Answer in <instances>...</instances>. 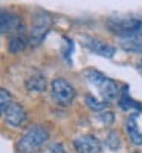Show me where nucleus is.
<instances>
[{
    "mask_svg": "<svg viewBox=\"0 0 142 153\" xmlns=\"http://www.w3.org/2000/svg\"><path fill=\"white\" fill-rule=\"evenodd\" d=\"M73 147L78 153H101L102 146L93 135H83L73 139Z\"/></svg>",
    "mask_w": 142,
    "mask_h": 153,
    "instance_id": "6",
    "label": "nucleus"
},
{
    "mask_svg": "<svg viewBox=\"0 0 142 153\" xmlns=\"http://www.w3.org/2000/svg\"><path fill=\"white\" fill-rule=\"evenodd\" d=\"M106 144H107V147L112 149V150L118 149V147H119V136H118V133H116V132H110L109 136H107Z\"/></svg>",
    "mask_w": 142,
    "mask_h": 153,
    "instance_id": "17",
    "label": "nucleus"
},
{
    "mask_svg": "<svg viewBox=\"0 0 142 153\" xmlns=\"http://www.w3.org/2000/svg\"><path fill=\"white\" fill-rule=\"evenodd\" d=\"M138 113H130L125 120V130L130 136V141L135 144V146H142V132L139 130L138 127Z\"/></svg>",
    "mask_w": 142,
    "mask_h": 153,
    "instance_id": "10",
    "label": "nucleus"
},
{
    "mask_svg": "<svg viewBox=\"0 0 142 153\" xmlns=\"http://www.w3.org/2000/svg\"><path fill=\"white\" fill-rule=\"evenodd\" d=\"M47 139H49V130L40 124H35V126L29 127L26 130V133L20 138V141L17 144L18 152L20 153H34L40 149Z\"/></svg>",
    "mask_w": 142,
    "mask_h": 153,
    "instance_id": "2",
    "label": "nucleus"
},
{
    "mask_svg": "<svg viewBox=\"0 0 142 153\" xmlns=\"http://www.w3.org/2000/svg\"><path fill=\"white\" fill-rule=\"evenodd\" d=\"M98 118L102 121V123H106V124H112V121H113V113L112 112H102V113H99L98 115Z\"/></svg>",
    "mask_w": 142,
    "mask_h": 153,
    "instance_id": "18",
    "label": "nucleus"
},
{
    "mask_svg": "<svg viewBox=\"0 0 142 153\" xmlns=\"http://www.w3.org/2000/svg\"><path fill=\"white\" fill-rule=\"evenodd\" d=\"M23 28V23H21V19L12 12H2V17H0V31L2 34H6V32H17Z\"/></svg>",
    "mask_w": 142,
    "mask_h": 153,
    "instance_id": "9",
    "label": "nucleus"
},
{
    "mask_svg": "<svg viewBox=\"0 0 142 153\" xmlns=\"http://www.w3.org/2000/svg\"><path fill=\"white\" fill-rule=\"evenodd\" d=\"M5 120L9 126L18 127L26 121V110L20 103H12L5 112Z\"/></svg>",
    "mask_w": 142,
    "mask_h": 153,
    "instance_id": "8",
    "label": "nucleus"
},
{
    "mask_svg": "<svg viewBox=\"0 0 142 153\" xmlns=\"http://www.w3.org/2000/svg\"><path fill=\"white\" fill-rule=\"evenodd\" d=\"M83 38H84V46H86V48H89L93 54H98V55H101V57L112 58V57L115 55V52H116L115 46L107 45V43L98 40V38H95V37L84 35Z\"/></svg>",
    "mask_w": 142,
    "mask_h": 153,
    "instance_id": "7",
    "label": "nucleus"
},
{
    "mask_svg": "<svg viewBox=\"0 0 142 153\" xmlns=\"http://www.w3.org/2000/svg\"><path fill=\"white\" fill-rule=\"evenodd\" d=\"M84 78L86 81L96 89V92L99 94V97L102 98V101L106 103H112L118 98L119 95V86L116 81H113L112 78L106 76L102 72L96 71V69H86L84 71Z\"/></svg>",
    "mask_w": 142,
    "mask_h": 153,
    "instance_id": "1",
    "label": "nucleus"
},
{
    "mask_svg": "<svg viewBox=\"0 0 142 153\" xmlns=\"http://www.w3.org/2000/svg\"><path fill=\"white\" fill-rule=\"evenodd\" d=\"M121 48L127 52H136L142 54V34L136 37H128V38H121L119 42Z\"/></svg>",
    "mask_w": 142,
    "mask_h": 153,
    "instance_id": "11",
    "label": "nucleus"
},
{
    "mask_svg": "<svg viewBox=\"0 0 142 153\" xmlns=\"http://www.w3.org/2000/svg\"><path fill=\"white\" fill-rule=\"evenodd\" d=\"M50 25H52V20L47 14L44 12H38V14L34 17V25H32V31H31V45L37 46L43 42V38L46 37Z\"/></svg>",
    "mask_w": 142,
    "mask_h": 153,
    "instance_id": "5",
    "label": "nucleus"
},
{
    "mask_svg": "<svg viewBox=\"0 0 142 153\" xmlns=\"http://www.w3.org/2000/svg\"><path fill=\"white\" fill-rule=\"evenodd\" d=\"M26 45H28L26 38H24L23 35H20V34H16L11 38V42L8 45V49H9L11 54H18V52H21V51H24Z\"/></svg>",
    "mask_w": 142,
    "mask_h": 153,
    "instance_id": "12",
    "label": "nucleus"
},
{
    "mask_svg": "<svg viewBox=\"0 0 142 153\" xmlns=\"http://www.w3.org/2000/svg\"><path fill=\"white\" fill-rule=\"evenodd\" d=\"M119 104H121V107L125 109V110H132V109L141 110V106L136 103V101H133L132 98H128L127 87H124V92H122V97H121V100H119Z\"/></svg>",
    "mask_w": 142,
    "mask_h": 153,
    "instance_id": "15",
    "label": "nucleus"
},
{
    "mask_svg": "<svg viewBox=\"0 0 142 153\" xmlns=\"http://www.w3.org/2000/svg\"><path fill=\"white\" fill-rule=\"evenodd\" d=\"M107 26L110 32L118 35L121 38H128V37H136L142 34V20L138 19H109Z\"/></svg>",
    "mask_w": 142,
    "mask_h": 153,
    "instance_id": "3",
    "label": "nucleus"
},
{
    "mask_svg": "<svg viewBox=\"0 0 142 153\" xmlns=\"http://www.w3.org/2000/svg\"><path fill=\"white\" fill-rule=\"evenodd\" d=\"M49 153H66V150H64L63 144H60V143H55V144H52V146H50V149H49Z\"/></svg>",
    "mask_w": 142,
    "mask_h": 153,
    "instance_id": "19",
    "label": "nucleus"
},
{
    "mask_svg": "<svg viewBox=\"0 0 142 153\" xmlns=\"http://www.w3.org/2000/svg\"><path fill=\"white\" fill-rule=\"evenodd\" d=\"M12 103H14V101H12V98H11V94L6 91V89H2V91H0V109H2L3 115Z\"/></svg>",
    "mask_w": 142,
    "mask_h": 153,
    "instance_id": "16",
    "label": "nucleus"
},
{
    "mask_svg": "<svg viewBox=\"0 0 142 153\" xmlns=\"http://www.w3.org/2000/svg\"><path fill=\"white\" fill-rule=\"evenodd\" d=\"M139 69H141V72H142V58H141V61H139Z\"/></svg>",
    "mask_w": 142,
    "mask_h": 153,
    "instance_id": "20",
    "label": "nucleus"
},
{
    "mask_svg": "<svg viewBox=\"0 0 142 153\" xmlns=\"http://www.w3.org/2000/svg\"><path fill=\"white\" fill-rule=\"evenodd\" d=\"M86 104H87L89 109H92L95 112H101V110H104L109 106V103H106V101H99V100H96L92 95H87L86 97Z\"/></svg>",
    "mask_w": 142,
    "mask_h": 153,
    "instance_id": "14",
    "label": "nucleus"
},
{
    "mask_svg": "<svg viewBox=\"0 0 142 153\" xmlns=\"http://www.w3.org/2000/svg\"><path fill=\"white\" fill-rule=\"evenodd\" d=\"M50 91H52V97L60 106H69L75 98V89L73 86L66 81L64 78H55L50 84Z\"/></svg>",
    "mask_w": 142,
    "mask_h": 153,
    "instance_id": "4",
    "label": "nucleus"
},
{
    "mask_svg": "<svg viewBox=\"0 0 142 153\" xmlns=\"http://www.w3.org/2000/svg\"><path fill=\"white\" fill-rule=\"evenodd\" d=\"M26 87H28V91H35V92H43L44 89H46V78L41 75H38V76H32V78H28L26 81Z\"/></svg>",
    "mask_w": 142,
    "mask_h": 153,
    "instance_id": "13",
    "label": "nucleus"
}]
</instances>
